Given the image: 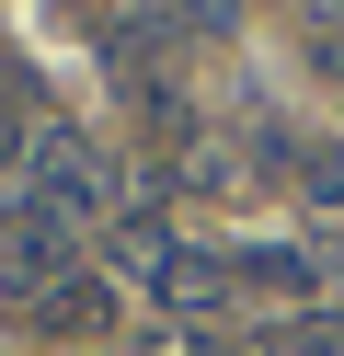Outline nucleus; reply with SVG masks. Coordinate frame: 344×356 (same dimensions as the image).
Listing matches in <instances>:
<instances>
[{"label": "nucleus", "instance_id": "nucleus-1", "mask_svg": "<svg viewBox=\"0 0 344 356\" xmlns=\"http://www.w3.org/2000/svg\"><path fill=\"white\" fill-rule=\"evenodd\" d=\"M58 276H81V264H69V218L46 207V195H12V207H0V299L23 310Z\"/></svg>", "mask_w": 344, "mask_h": 356}, {"label": "nucleus", "instance_id": "nucleus-2", "mask_svg": "<svg viewBox=\"0 0 344 356\" xmlns=\"http://www.w3.org/2000/svg\"><path fill=\"white\" fill-rule=\"evenodd\" d=\"M23 161H35V195H46V207L69 218V230H81V218H104V207H115V161H104V149L81 138V127H46V138L23 149Z\"/></svg>", "mask_w": 344, "mask_h": 356}, {"label": "nucleus", "instance_id": "nucleus-3", "mask_svg": "<svg viewBox=\"0 0 344 356\" xmlns=\"http://www.w3.org/2000/svg\"><path fill=\"white\" fill-rule=\"evenodd\" d=\"M23 322H35V333H104L115 299H104V276H58L46 299H23Z\"/></svg>", "mask_w": 344, "mask_h": 356}, {"label": "nucleus", "instance_id": "nucleus-4", "mask_svg": "<svg viewBox=\"0 0 344 356\" xmlns=\"http://www.w3.org/2000/svg\"><path fill=\"white\" fill-rule=\"evenodd\" d=\"M161 299L172 310H218L229 299V253H161Z\"/></svg>", "mask_w": 344, "mask_h": 356}, {"label": "nucleus", "instance_id": "nucleus-5", "mask_svg": "<svg viewBox=\"0 0 344 356\" xmlns=\"http://www.w3.org/2000/svg\"><path fill=\"white\" fill-rule=\"evenodd\" d=\"M287 161H298V195L321 218H344V149H287Z\"/></svg>", "mask_w": 344, "mask_h": 356}, {"label": "nucleus", "instance_id": "nucleus-6", "mask_svg": "<svg viewBox=\"0 0 344 356\" xmlns=\"http://www.w3.org/2000/svg\"><path fill=\"white\" fill-rule=\"evenodd\" d=\"M172 24H183V35H229V24H241V0H172Z\"/></svg>", "mask_w": 344, "mask_h": 356}, {"label": "nucleus", "instance_id": "nucleus-7", "mask_svg": "<svg viewBox=\"0 0 344 356\" xmlns=\"http://www.w3.org/2000/svg\"><path fill=\"white\" fill-rule=\"evenodd\" d=\"M298 356H344V310H321V322H298Z\"/></svg>", "mask_w": 344, "mask_h": 356}, {"label": "nucleus", "instance_id": "nucleus-8", "mask_svg": "<svg viewBox=\"0 0 344 356\" xmlns=\"http://www.w3.org/2000/svg\"><path fill=\"white\" fill-rule=\"evenodd\" d=\"M310 12V35H344V0H298Z\"/></svg>", "mask_w": 344, "mask_h": 356}, {"label": "nucleus", "instance_id": "nucleus-9", "mask_svg": "<svg viewBox=\"0 0 344 356\" xmlns=\"http://www.w3.org/2000/svg\"><path fill=\"white\" fill-rule=\"evenodd\" d=\"M12 149H35V138H23V115H0V161H12Z\"/></svg>", "mask_w": 344, "mask_h": 356}, {"label": "nucleus", "instance_id": "nucleus-10", "mask_svg": "<svg viewBox=\"0 0 344 356\" xmlns=\"http://www.w3.org/2000/svg\"><path fill=\"white\" fill-rule=\"evenodd\" d=\"M321 70H333V81H344V35H321Z\"/></svg>", "mask_w": 344, "mask_h": 356}]
</instances>
